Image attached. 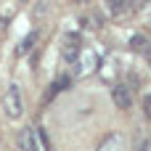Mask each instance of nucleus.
I'll return each mask as SVG.
<instances>
[{
	"mask_svg": "<svg viewBox=\"0 0 151 151\" xmlns=\"http://www.w3.org/2000/svg\"><path fill=\"white\" fill-rule=\"evenodd\" d=\"M80 56H82V37H80V32H66L61 37V58L66 64H74Z\"/></svg>",
	"mask_w": 151,
	"mask_h": 151,
	"instance_id": "f03ea898",
	"label": "nucleus"
},
{
	"mask_svg": "<svg viewBox=\"0 0 151 151\" xmlns=\"http://www.w3.org/2000/svg\"><path fill=\"white\" fill-rule=\"evenodd\" d=\"M77 61H80V74H90V72L98 66V58H96L93 50H82V56H80Z\"/></svg>",
	"mask_w": 151,
	"mask_h": 151,
	"instance_id": "0eeeda50",
	"label": "nucleus"
},
{
	"mask_svg": "<svg viewBox=\"0 0 151 151\" xmlns=\"http://www.w3.org/2000/svg\"><path fill=\"white\" fill-rule=\"evenodd\" d=\"M130 3H133V11H141V8H146V5H149L151 0H130Z\"/></svg>",
	"mask_w": 151,
	"mask_h": 151,
	"instance_id": "9b49d317",
	"label": "nucleus"
},
{
	"mask_svg": "<svg viewBox=\"0 0 151 151\" xmlns=\"http://www.w3.org/2000/svg\"><path fill=\"white\" fill-rule=\"evenodd\" d=\"M35 40H37V32H29V35L21 40V45H19V56H24V53L32 48V42H35Z\"/></svg>",
	"mask_w": 151,
	"mask_h": 151,
	"instance_id": "1a4fd4ad",
	"label": "nucleus"
},
{
	"mask_svg": "<svg viewBox=\"0 0 151 151\" xmlns=\"http://www.w3.org/2000/svg\"><path fill=\"white\" fill-rule=\"evenodd\" d=\"M141 109H143V117L151 119V90L143 93V98H141Z\"/></svg>",
	"mask_w": 151,
	"mask_h": 151,
	"instance_id": "9d476101",
	"label": "nucleus"
},
{
	"mask_svg": "<svg viewBox=\"0 0 151 151\" xmlns=\"http://www.w3.org/2000/svg\"><path fill=\"white\" fill-rule=\"evenodd\" d=\"M149 45H151V42H149L146 35H133V37H130V48H133L135 53H141V56H143V50H146Z\"/></svg>",
	"mask_w": 151,
	"mask_h": 151,
	"instance_id": "6e6552de",
	"label": "nucleus"
},
{
	"mask_svg": "<svg viewBox=\"0 0 151 151\" xmlns=\"http://www.w3.org/2000/svg\"><path fill=\"white\" fill-rule=\"evenodd\" d=\"M143 58H146V64H149V66H151V45H149V48H146V50H143Z\"/></svg>",
	"mask_w": 151,
	"mask_h": 151,
	"instance_id": "f8f14e48",
	"label": "nucleus"
},
{
	"mask_svg": "<svg viewBox=\"0 0 151 151\" xmlns=\"http://www.w3.org/2000/svg\"><path fill=\"white\" fill-rule=\"evenodd\" d=\"M74 3H77V5H88V0H74Z\"/></svg>",
	"mask_w": 151,
	"mask_h": 151,
	"instance_id": "ddd939ff",
	"label": "nucleus"
},
{
	"mask_svg": "<svg viewBox=\"0 0 151 151\" xmlns=\"http://www.w3.org/2000/svg\"><path fill=\"white\" fill-rule=\"evenodd\" d=\"M21 3H24V0H21Z\"/></svg>",
	"mask_w": 151,
	"mask_h": 151,
	"instance_id": "4468645a",
	"label": "nucleus"
},
{
	"mask_svg": "<svg viewBox=\"0 0 151 151\" xmlns=\"http://www.w3.org/2000/svg\"><path fill=\"white\" fill-rule=\"evenodd\" d=\"M3 114L8 119H19L24 114V96H21V88L16 82H11L3 93Z\"/></svg>",
	"mask_w": 151,
	"mask_h": 151,
	"instance_id": "f257e3e1",
	"label": "nucleus"
},
{
	"mask_svg": "<svg viewBox=\"0 0 151 151\" xmlns=\"http://www.w3.org/2000/svg\"><path fill=\"white\" fill-rule=\"evenodd\" d=\"M106 11L111 19H127L133 13V3L130 0H106Z\"/></svg>",
	"mask_w": 151,
	"mask_h": 151,
	"instance_id": "423d86ee",
	"label": "nucleus"
},
{
	"mask_svg": "<svg viewBox=\"0 0 151 151\" xmlns=\"http://www.w3.org/2000/svg\"><path fill=\"white\" fill-rule=\"evenodd\" d=\"M16 149L19 151H40V143H37V135L32 127H21L16 133Z\"/></svg>",
	"mask_w": 151,
	"mask_h": 151,
	"instance_id": "7ed1b4c3",
	"label": "nucleus"
},
{
	"mask_svg": "<svg viewBox=\"0 0 151 151\" xmlns=\"http://www.w3.org/2000/svg\"><path fill=\"white\" fill-rule=\"evenodd\" d=\"M111 101H114V106H117V109L127 111V109L133 106V93H130V88H127V85H122V82H117V85L111 88Z\"/></svg>",
	"mask_w": 151,
	"mask_h": 151,
	"instance_id": "20e7f679",
	"label": "nucleus"
},
{
	"mask_svg": "<svg viewBox=\"0 0 151 151\" xmlns=\"http://www.w3.org/2000/svg\"><path fill=\"white\" fill-rule=\"evenodd\" d=\"M122 149H125V135L122 133H106L96 143V151H122Z\"/></svg>",
	"mask_w": 151,
	"mask_h": 151,
	"instance_id": "39448f33",
	"label": "nucleus"
}]
</instances>
